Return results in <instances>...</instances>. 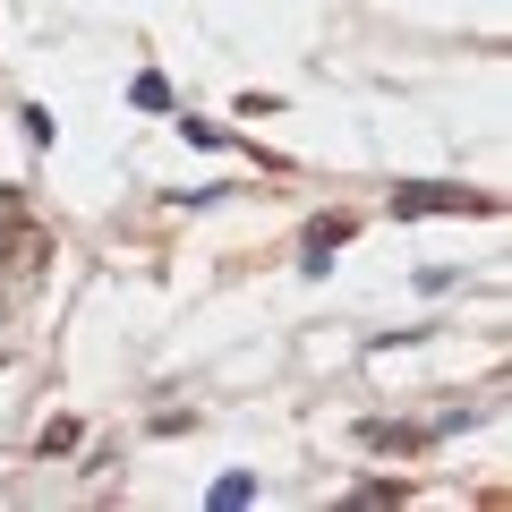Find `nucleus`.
I'll return each mask as SVG.
<instances>
[{
	"mask_svg": "<svg viewBox=\"0 0 512 512\" xmlns=\"http://www.w3.org/2000/svg\"><path fill=\"white\" fill-rule=\"evenodd\" d=\"M256 495V478H214V512H239Z\"/></svg>",
	"mask_w": 512,
	"mask_h": 512,
	"instance_id": "nucleus-3",
	"label": "nucleus"
},
{
	"mask_svg": "<svg viewBox=\"0 0 512 512\" xmlns=\"http://www.w3.org/2000/svg\"><path fill=\"white\" fill-rule=\"evenodd\" d=\"M402 214H453V205H470L461 188H410V197H393Z\"/></svg>",
	"mask_w": 512,
	"mask_h": 512,
	"instance_id": "nucleus-1",
	"label": "nucleus"
},
{
	"mask_svg": "<svg viewBox=\"0 0 512 512\" xmlns=\"http://www.w3.org/2000/svg\"><path fill=\"white\" fill-rule=\"evenodd\" d=\"M350 239V222H316L308 231V274H325V248H342Z\"/></svg>",
	"mask_w": 512,
	"mask_h": 512,
	"instance_id": "nucleus-2",
	"label": "nucleus"
}]
</instances>
